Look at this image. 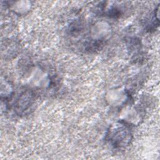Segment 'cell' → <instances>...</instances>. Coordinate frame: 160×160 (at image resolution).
<instances>
[{"instance_id": "cell-1", "label": "cell", "mask_w": 160, "mask_h": 160, "mask_svg": "<svg viewBox=\"0 0 160 160\" xmlns=\"http://www.w3.org/2000/svg\"><path fill=\"white\" fill-rule=\"evenodd\" d=\"M131 137V129L128 125L123 122H116L108 130V141L114 148H122L128 145Z\"/></svg>"}]
</instances>
